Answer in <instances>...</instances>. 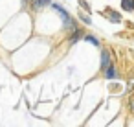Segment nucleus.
I'll return each instance as SVG.
<instances>
[{
  "label": "nucleus",
  "instance_id": "nucleus-2",
  "mask_svg": "<svg viewBox=\"0 0 134 127\" xmlns=\"http://www.w3.org/2000/svg\"><path fill=\"white\" fill-rule=\"evenodd\" d=\"M52 4V0H31V6L33 9H41V8H46Z\"/></svg>",
  "mask_w": 134,
  "mask_h": 127
},
{
  "label": "nucleus",
  "instance_id": "nucleus-8",
  "mask_svg": "<svg viewBox=\"0 0 134 127\" xmlns=\"http://www.w3.org/2000/svg\"><path fill=\"white\" fill-rule=\"evenodd\" d=\"M85 41H88V43H92L94 46H99V39H96L94 35H85Z\"/></svg>",
  "mask_w": 134,
  "mask_h": 127
},
{
  "label": "nucleus",
  "instance_id": "nucleus-5",
  "mask_svg": "<svg viewBox=\"0 0 134 127\" xmlns=\"http://www.w3.org/2000/svg\"><path fill=\"white\" fill-rule=\"evenodd\" d=\"M105 77H107V79H114V77H116V68H114L112 65H108V66L105 68Z\"/></svg>",
  "mask_w": 134,
  "mask_h": 127
},
{
  "label": "nucleus",
  "instance_id": "nucleus-11",
  "mask_svg": "<svg viewBox=\"0 0 134 127\" xmlns=\"http://www.w3.org/2000/svg\"><path fill=\"white\" fill-rule=\"evenodd\" d=\"M130 105H132V107H130V109H132V110H134V99H132V101H130Z\"/></svg>",
  "mask_w": 134,
  "mask_h": 127
},
{
  "label": "nucleus",
  "instance_id": "nucleus-1",
  "mask_svg": "<svg viewBox=\"0 0 134 127\" xmlns=\"http://www.w3.org/2000/svg\"><path fill=\"white\" fill-rule=\"evenodd\" d=\"M50 6H52V8H53L55 11H59V13H61V19H63V22H64V28L72 31V30H74V20H72L70 13H68V11H66L64 8H61L59 4H50Z\"/></svg>",
  "mask_w": 134,
  "mask_h": 127
},
{
  "label": "nucleus",
  "instance_id": "nucleus-3",
  "mask_svg": "<svg viewBox=\"0 0 134 127\" xmlns=\"http://www.w3.org/2000/svg\"><path fill=\"white\" fill-rule=\"evenodd\" d=\"M108 65H110V54L107 50H103L101 52V68H107Z\"/></svg>",
  "mask_w": 134,
  "mask_h": 127
},
{
  "label": "nucleus",
  "instance_id": "nucleus-9",
  "mask_svg": "<svg viewBox=\"0 0 134 127\" xmlns=\"http://www.w3.org/2000/svg\"><path fill=\"white\" fill-rule=\"evenodd\" d=\"M79 19L85 22V24H92V20H90V17L88 15H85V13H79Z\"/></svg>",
  "mask_w": 134,
  "mask_h": 127
},
{
  "label": "nucleus",
  "instance_id": "nucleus-7",
  "mask_svg": "<svg viewBox=\"0 0 134 127\" xmlns=\"http://www.w3.org/2000/svg\"><path fill=\"white\" fill-rule=\"evenodd\" d=\"M108 19L112 20V22H121V17H119V13H116V11H108Z\"/></svg>",
  "mask_w": 134,
  "mask_h": 127
},
{
  "label": "nucleus",
  "instance_id": "nucleus-6",
  "mask_svg": "<svg viewBox=\"0 0 134 127\" xmlns=\"http://www.w3.org/2000/svg\"><path fill=\"white\" fill-rule=\"evenodd\" d=\"M121 8L125 11H134V0H121Z\"/></svg>",
  "mask_w": 134,
  "mask_h": 127
},
{
  "label": "nucleus",
  "instance_id": "nucleus-10",
  "mask_svg": "<svg viewBox=\"0 0 134 127\" xmlns=\"http://www.w3.org/2000/svg\"><path fill=\"white\" fill-rule=\"evenodd\" d=\"M79 4H81V6H83V8H85L86 11H90V6H88V4L85 2V0H79Z\"/></svg>",
  "mask_w": 134,
  "mask_h": 127
},
{
  "label": "nucleus",
  "instance_id": "nucleus-4",
  "mask_svg": "<svg viewBox=\"0 0 134 127\" xmlns=\"http://www.w3.org/2000/svg\"><path fill=\"white\" fill-rule=\"evenodd\" d=\"M72 31H74V35L70 37V44H75V43H77V41L83 37V31H81V30H75V28H74Z\"/></svg>",
  "mask_w": 134,
  "mask_h": 127
},
{
  "label": "nucleus",
  "instance_id": "nucleus-12",
  "mask_svg": "<svg viewBox=\"0 0 134 127\" xmlns=\"http://www.w3.org/2000/svg\"><path fill=\"white\" fill-rule=\"evenodd\" d=\"M22 4H26V0H22Z\"/></svg>",
  "mask_w": 134,
  "mask_h": 127
}]
</instances>
